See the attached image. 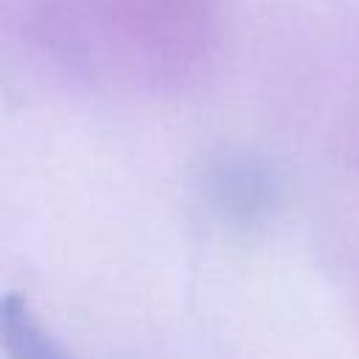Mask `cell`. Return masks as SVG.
<instances>
[{
	"label": "cell",
	"instance_id": "1",
	"mask_svg": "<svg viewBox=\"0 0 359 359\" xmlns=\"http://www.w3.org/2000/svg\"><path fill=\"white\" fill-rule=\"evenodd\" d=\"M3 334L8 353L14 359H67L50 339L42 334L36 320L28 314L20 297H6L3 306Z\"/></svg>",
	"mask_w": 359,
	"mask_h": 359
}]
</instances>
